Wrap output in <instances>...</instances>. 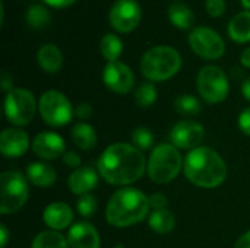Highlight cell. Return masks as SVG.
Segmentation results:
<instances>
[{
  "instance_id": "b9f144b4",
  "label": "cell",
  "mask_w": 250,
  "mask_h": 248,
  "mask_svg": "<svg viewBox=\"0 0 250 248\" xmlns=\"http://www.w3.org/2000/svg\"><path fill=\"white\" fill-rule=\"evenodd\" d=\"M242 95H243L248 101H250V76L242 83Z\"/></svg>"
},
{
  "instance_id": "e0dca14e",
  "label": "cell",
  "mask_w": 250,
  "mask_h": 248,
  "mask_svg": "<svg viewBox=\"0 0 250 248\" xmlns=\"http://www.w3.org/2000/svg\"><path fill=\"white\" fill-rule=\"evenodd\" d=\"M42 221L51 231H62L70 227L73 221V212L69 205L63 202H54L44 209Z\"/></svg>"
},
{
  "instance_id": "1f68e13d",
  "label": "cell",
  "mask_w": 250,
  "mask_h": 248,
  "mask_svg": "<svg viewBox=\"0 0 250 248\" xmlns=\"http://www.w3.org/2000/svg\"><path fill=\"white\" fill-rule=\"evenodd\" d=\"M227 3L226 0H207L205 1V10L211 18H221L226 13Z\"/></svg>"
},
{
  "instance_id": "f546056e",
  "label": "cell",
  "mask_w": 250,
  "mask_h": 248,
  "mask_svg": "<svg viewBox=\"0 0 250 248\" xmlns=\"http://www.w3.org/2000/svg\"><path fill=\"white\" fill-rule=\"evenodd\" d=\"M154 133L148 127H136L132 132V142L139 151H149L154 146Z\"/></svg>"
},
{
  "instance_id": "8fae6325",
  "label": "cell",
  "mask_w": 250,
  "mask_h": 248,
  "mask_svg": "<svg viewBox=\"0 0 250 248\" xmlns=\"http://www.w3.org/2000/svg\"><path fill=\"white\" fill-rule=\"evenodd\" d=\"M142 20V7L136 0H116L108 12V22L119 34L135 31Z\"/></svg>"
},
{
  "instance_id": "8d00e7d4",
  "label": "cell",
  "mask_w": 250,
  "mask_h": 248,
  "mask_svg": "<svg viewBox=\"0 0 250 248\" xmlns=\"http://www.w3.org/2000/svg\"><path fill=\"white\" fill-rule=\"evenodd\" d=\"M0 86L6 94H9L13 89V79L9 75V72H6V70H3L0 75Z\"/></svg>"
},
{
  "instance_id": "e575fe53",
  "label": "cell",
  "mask_w": 250,
  "mask_h": 248,
  "mask_svg": "<svg viewBox=\"0 0 250 248\" xmlns=\"http://www.w3.org/2000/svg\"><path fill=\"white\" fill-rule=\"evenodd\" d=\"M149 205L151 208H154L155 210H160V209H167V205H168V200L164 194L161 193H154L149 196Z\"/></svg>"
},
{
  "instance_id": "f1b7e54d",
  "label": "cell",
  "mask_w": 250,
  "mask_h": 248,
  "mask_svg": "<svg viewBox=\"0 0 250 248\" xmlns=\"http://www.w3.org/2000/svg\"><path fill=\"white\" fill-rule=\"evenodd\" d=\"M157 96H158V92L152 82L141 83L135 91V102L141 108H148L154 105L157 101Z\"/></svg>"
},
{
  "instance_id": "277c9868",
  "label": "cell",
  "mask_w": 250,
  "mask_h": 248,
  "mask_svg": "<svg viewBox=\"0 0 250 248\" xmlns=\"http://www.w3.org/2000/svg\"><path fill=\"white\" fill-rule=\"evenodd\" d=\"M180 53L170 45H155L148 48L141 58V72L149 82H164L171 79L182 69Z\"/></svg>"
},
{
  "instance_id": "9c48e42d",
  "label": "cell",
  "mask_w": 250,
  "mask_h": 248,
  "mask_svg": "<svg viewBox=\"0 0 250 248\" xmlns=\"http://www.w3.org/2000/svg\"><path fill=\"white\" fill-rule=\"evenodd\" d=\"M38 104L31 91L13 88L4 98V114L9 123L16 127L26 126L35 117Z\"/></svg>"
},
{
  "instance_id": "7402d4cb",
  "label": "cell",
  "mask_w": 250,
  "mask_h": 248,
  "mask_svg": "<svg viewBox=\"0 0 250 248\" xmlns=\"http://www.w3.org/2000/svg\"><path fill=\"white\" fill-rule=\"evenodd\" d=\"M167 16H168V20L173 26L182 29V31H186V29H190L195 23V13L193 10L185 4V3H173L168 6V10H167Z\"/></svg>"
},
{
  "instance_id": "603a6c76",
  "label": "cell",
  "mask_w": 250,
  "mask_h": 248,
  "mask_svg": "<svg viewBox=\"0 0 250 248\" xmlns=\"http://www.w3.org/2000/svg\"><path fill=\"white\" fill-rule=\"evenodd\" d=\"M72 142L76 148L82 149V151H91L95 145H97V133L95 129L88 124V123H78L73 126L72 129Z\"/></svg>"
},
{
  "instance_id": "7c38bea8",
  "label": "cell",
  "mask_w": 250,
  "mask_h": 248,
  "mask_svg": "<svg viewBox=\"0 0 250 248\" xmlns=\"http://www.w3.org/2000/svg\"><path fill=\"white\" fill-rule=\"evenodd\" d=\"M205 137V129L201 123L193 120H182L170 130V142L177 149L193 151L199 148Z\"/></svg>"
},
{
  "instance_id": "3957f363",
  "label": "cell",
  "mask_w": 250,
  "mask_h": 248,
  "mask_svg": "<svg viewBox=\"0 0 250 248\" xmlns=\"http://www.w3.org/2000/svg\"><path fill=\"white\" fill-rule=\"evenodd\" d=\"M149 208V197L144 191L135 187H123L110 197L105 219L114 228L133 227L148 216Z\"/></svg>"
},
{
  "instance_id": "44dd1931",
  "label": "cell",
  "mask_w": 250,
  "mask_h": 248,
  "mask_svg": "<svg viewBox=\"0 0 250 248\" xmlns=\"http://www.w3.org/2000/svg\"><path fill=\"white\" fill-rule=\"evenodd\" d=\"M229 37L237 42V44H245L250 41V12L243 10L239 12L229 22L227 26Z\"/></svg>"
},
{
  "instance_id": "d4e9b609",
  "label": "cell",
  "mask_w": 250,
  "mask_h": 248,
  "mask_svg": "<svg viewBox=\"0 0 250 248\" xmlns=\"http://www.w3.org/2000/svg\"><path fill=\"white\" fill-rule=\"evenodd\" d=\"M100 51H101V56L107 60V63L119 61L123 53V42L120 37H117V34H113V32L103 35L100 41Z\"/></svg>"
},
{
  "instance_id": "f35d334b",
  "label": "cell",
  "mask_w": 250,
  "mask_h": 248,
  "mask_svg": "<svg viewBox=\"0 0 250 248\" xmlns=\"http://www.w3.org/2000/svg\"><path fill=\"white\" fill-rule=\"evenodd\" d=\"M234 248H250V231L245 232L236 243Z\"/></svg>"
},
{
  "instance_id": "8992f818",
  "label": "cell",
  "mask_w": 250,
  "mask_h": 248,
  "mask_svg": "<svg viewBox=\"0 0 250 248\" xmlns=\"http://www.w3.org/2000/svg\"><path fill=\"white\" fill-rule=\"evenodd\" d=\"M0 213L10 215L18 212L28 200L29 189L26 178L18 171H4L0 175Z\"/></svg>"
},
{
  "instance_id": "ee69618b",
  "label": "cell",
  "mask_w": 250,
  "mask_h": 248,
  "mask_svg": "<svg viewBox=\"0 0 250 248\" xmlns=\"http://www.w3.org/2000/svg\"><path fill=\"white\" fill-rule=\"evenodd\" d=\"M114 248H125V246H123V244H116V247Z\"/></svg>"
},
{
  "instance_id": "9a60e30c",
  "label": "cell",
  "mask_w": 250,
  "mask_h": 248,
  "mask_svg": "<svg viewBox=\"0 0 250 248\" xmlns=\"http://www.w3.org/2000/svg\"><path fill=\"white\" fill-rule=\"evenodd\" d=\"M29 148L28 134L19 127L4 129L0 134V152L6 158H21Z\"/></svg>"
},
{
  "instance_id": "836d02e7",
  "label": "cell",
  "mask_w": 250,
  "mask_h": 248,
  "mask_svg": "<svg viewBox=\"0 0 250 248\" xmlns=\"http://www.w3.org/2000/svg\"><path fill=\"white\" fill-rule=\"evenodd\" d=\"M92 113H94V110H92L91 104H88V102H81V104L75 108V115H76V118H79V120H82V121L91 118V117H92Z\"/></svg>"
},
{
  "instance_id": "4dcf8cb0",
  "label": "cell",
  "mask_w": 250,
  "mask_h": 248,
  "mask_svg": "<svg viewBox=\"0 0 250 248\" xmlns=\"http://www.w3.org/2000/svg\"><path fill=\"white\" fill-rule=\"evenodd\" d=\"M76 209H78V213L83 218H91L97 213V209H98V203H97V199L92 196V194H83L78 199V203H76Z\"/></svg>"
},
{
  "instance_id": "d6986e66",
  "label": "cell",
  "mask_w": 250,
  "mask_h": 248,
  "mask_svg": "<svg viewBox=\"0 0 250 248\" xmlns=\"http://www.w3.org/2000/svg\"><path fill=\"white\" fill-rule=\"evenodd\" d=\"M38 66L47 73H57L63 67V54L56 44H44L37 53Z\"/></svg>"
},
{
  "instance_id": "ac0fdd59",
  "label": "cell",
  "mask_w": 250,
  "mask_h": 248,
  "mask_svg": "<svg viewBox=\"0 0 250 248\" xmlns=\"http://www.w3.org/2000/svg\"><path fill=\"white\" fill-rule=\"evenodd\" d=\"M98 177H100V174L94 168H91V167H79L67 178L69 190L73 194H78V196L89 194V191H92L97 187Z\"/></svg>"
},
{
  "instance_id": "7bdbcfd3",
  "label": "cell",
  "mask_w": 250,
  "mask_h": 248,
  "mask_svg": "<svg viewBox=\"0 0 250 248\" xmlns=\"http://www.w3.org/2000/svg\"><path fill=\"white\" fill-rule=\"evenodd\" d=\"M240 1H242V6L245 7V10L250 12V0H240Z\"/></svg>"
},
{
  "instance_id": "ab89813d",
  "label": "cell",
  "mask_w": 250,
  "mask_h": 248,
  "mask_svg": "<svg viewBox=\"0 0 250 248\" xmlns=\"http://www.w3.org/2000/svg\"><path fill=\"white\" fill-rule=\"evenodd\" d=\"M7 241H9V231H7V228L1 224L0 225V248H4L6 247V244H7Z\"/></svg>"
},
{
  "instance_id": "ffe728a7",
  "label": "cell",
  "mask_w": 250,
  "mask_h": 248,
  "mask_svg": "<svg viewBox=\"0 0 250 248\" xmlns=\"http://www.w3.org/2000/svg\"><path fill=\"white\" fill-rule=\"evenodd\" d=\"M26 178L37 187L45 189L56 183V170L45 162H32L26 167Z\"/></svg>"
},
{
  "instance_id": "7a4b0ae2",
  "label": "cell",
  "mask_w": 250,
  "mask_h": 248,
  "mask_svg": "<svg viewBox=\"0 0 250 248\" xmlns=\"http://www.w3.org/2000/svg\"><path fill=\"white\" fill-rule=\"evenodd\" d=\"M183 171L186 178L201 189H215L227 178L224 159L217 151L207 146H199L186 155Z\"/></svg>"
},
{
  "instance_id": "cb8c5ba5",
  "label": "cell",
  "mask_w": 250,
  "mask_h": 248,
  "mask_svg": "<svg viewBox=\"0 0 250 248\" xmlns=\"http://www.w3.org/2000/svg\"><path fill=\"white\" fill-rule=\"evenodd\" d=\"M148 225L154 232L164 235V234H168L174 229L176 216L168 209L154 210L148 218Z\"/></svg>"
},
{
  "instance_id": "30bf717a",
  "label": "cell",
  "mask_w": 250,
  "mask_h": 248,
  "mask_svg": "<svg viewBox=\"0 0 250 248\" xmlns=\"http://www.w3.org/2000/svg\"><path fill=\"white\" fill-rule=\"evenodd\" d=\"M189 45L192 51L204 60H218L226 53L223 37L212 28L201 25L189 32Z\"/></svg>"
},
{
  "instance_id": "d590c367",
  "label": "cell",
  "mask_w": 250,
  "mask_h": 248,
  "mask_svg": "<svg viewBox=\"0 0 250 248\" xmlns=\"http://www.w3.org/2000/svg\"><path fill=\"white\" fill-rule=\"evenodd\" d=\"M239 129L242 133L250 136V108H246L239 115Z\"/></svg>"
},
{
  "instance_id": "4fadbf2b",
  "label": "cell",
  "mask_w": 250,
  "mask_h": 248,
  "mask_svg": "<svg viewBox=\"0 0 250 248\" xmlns=\"http://www.w3.org/2000/svg\"><path fill=\"white\" fill-rule=\"evenodd\" d=\"M103 82L111 92L126 95L135 85V75L132 69L122 61L107 63L103 69Z\"/></svg>"
},
{
  "instance_id": "60d3db41",
  "label": "cell",
  "mask_w": 250,
  "mask_h": 248,
  "mask_svg": "<svg viewBox=\"0 0 250 248\" xmlns=\"http://www.w3.org/2000/svg\"><path fill=\"white\" fill-rule=\"evenodd\" d=\"M240 63L243 67L250 69V47H248L242 54H240Z\"/></svg>"
},
{
  "instance_id": "74e56055",
  "label": "cell",
  "mask_w": 250,
  "mask_h": 248,
  "mask_svg": "<svg viewBox=\"0 0 250 248\" xmlns=\"http://www.w3.org/2000/svg\"><path fill=\"white\" fill-rule=\"evenodd\" d=\"M76 0H42L44 4L50 6V7H54V9H64V7H69L70 4H73Z\"/></svg>"
},
{
  "instance_id": "5bb4252c",
  "label": "cell",
  "mask_w": 250,
  "mask_h": 248,
  "mask_svg": "<svg viewBox=\"0 0 250 248\" xmlns=\"http://www.w3.org/2000/svg\"><path fill=\"white\" fill-rule=\"evenodd\" d=\"M31 149L38 158L45 161H53L64 155L66 145L63 137L59 136L57 133L42 132L34 137V140L31 142Z\"/></svg>"
},
{
  "instance_id": "6da1fadb",
  "label": "cell",
  "mask_w": 250,
  "mask_h": 248,
  "mask_svg": "<svg viewBox=\"0 0 250 248\" xmlns=\"http://www.w3.org/2000/svg\"><path fill=\"white\" fill-rule=\"evenodd\" d=\"M148 162L142 151L129 143L110 145L97 161L100 177L111 186H129L146 171Z\"/></svg>"
},
{
  "instance_id": "ba28073f",
  "label": "cell",
  "mask_w": 250,
  "mask_h": 248,
  "mask_svg": "<svg viewBox=\"0 0 250 248\" xmlns=\"http://www.w3.org/2000/svg\"><path fill=\"white\" fill-rule=\"evenodd\" d=\"M196 89L208 104L223 102L230 92V82L226 72L218 66H204L196 76Z\"/></svg>"
},
{
  "instance_id": "83f0119b",
  "label": "cell",
  "mask_w": 250,
  "mask_h": 248,
  "mask_svg": "<svg viewBox=\"0 0 250 248\" xmlns=\"http://www.w3.org/2000/svg\"><path fill=\"white\" fill-rule=\"evenodd\" d=\"M174 110L183 117H193L202 111L199 99L190 94H182L174 99Z\"/></svg>"
},
{
  "instance_id": "5b68a950",
  "label": "cell",
  "mask_w": 250,
  "mask_h": 248,
  "mask_svg": "<svg viewBox=\"0 0 250 248\" xmlns=\"http://www.w3.org/2000/svg\"><path fill=\"white\" fill-rule=\"evenodd\" d=\"M185 161L179 149L170 143H161L152 149L148 159V177L157 184H167L173 181L182 171Z\"/></svg>"
},
{
  "instance_id": "d6a6232c",
  "label": "cell",
  "mask_w": 250,
  "mask_h": 248,
  "mask_svg": "<svg viewBox=\"0 0 250 248\" xmlns=\"http://www.w3.org/2000/svg\"><path fill=\"white\" fill-rule=\"evenodd\" d=\"M63 162H64V165H67L69 168H75V170H76V168L81 167L82 159H81V156H79L78 152H75V151H66L64 155H63Z\"/></svg>"
},
{
  "instance_id": "484cf974",
  "label": "cell",
  "mask_w": 250,
  "mask_h": 248,
  "mask_svg": "<svg viewBox=\"0 0 250 248\" xmlns=\"http://www.w3.org/2000/svg\"><path fill=\"white\" fill-rule=\"evenodd\" d=\"M31 248H69L67 238H64L59 231H42L34 240Z\"/></svg>"
},
{
  "instance_id": "52a82bcc",
  "label": "cell",
  "mask_w": 250,
  "mask_h": 248,
  "mask_svg": "<svg viewBox=\"0 0 250 248\" xmlns=\"http://www.w3.org/2000/svg\"><path fill=\"white\" fill-rule=\"evenodd\" d=\"M38 111L42 121L51 127H63L70 123L75 110L67 96L56 89L45 91L38 101Z\"/></svg>"
},
{
  "instance_id": "2e32d148",
  "label": "cell",
  "mask_w": 250,
  "mask_h": 248,
  "mask_svg": "<svg viewBox=\"0 0 250 248\" xmlns=\"http://www.w3.org/2000/svg\"><path fill=\"white\" fill-rule=\"evenodd\" d=\"M69 248H100L101 240L97 228L89 222L73 224L67 232Z\"/></svg>"
},
{
  "instance_id": "4316f807",
  "label": "cell",
  "mask_w": 250,
  "mask_h": 248,
  "mask_svg": "<svg viewBox=\"0 0 250 248\" xmlns=\"http://www.w3.org/2000/svg\"><path fill=\"white\" fill-rule=\"evenodd\" d=\"M25 20L34 29H44L51 20V13L44 4H32L25 13Z\"/></svg>"
}]
</instances>
